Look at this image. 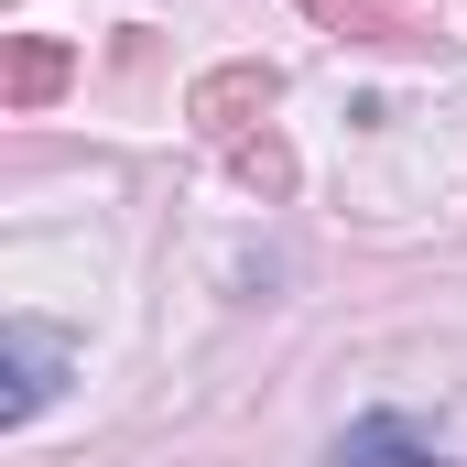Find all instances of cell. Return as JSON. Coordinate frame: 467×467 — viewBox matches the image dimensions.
<instances>
[{
	"instance_id": "8992f818",
	"label": "cell",
	"mask_w": 467,
	"mask_h": 467,
	"mask_svg": "<svg viewBox=\"0 0 467 467\" xmlns=\"http://www.w3.org/2000/svg\"><path fill=\"white\" fill-rule=\"evenodd\" d=\"M229 163L250 174V185H261V196H294V152H283L272 130H261V141H229Z\"/></svg>"
},
{
	"instance_id": "5b68a950",
	"label": "cell",
	"mask_w": 467,
	"mask_h": 467,
	"mask_svg": "<svg viewBox=\"0 0 467 467\" xmlns=\"http://www.w3.org/2000/svg\"><path fill=\"white\" fill-rule=\"evenodd\" d=\"M305 11H316V22H337V33H391V44H402V33H424V11H413V0H305Z\"/></svg>"
},
{
	"instance_id": "3957f363",
	"label": "cell",
	"mask_w": 467,
	"mask_h": 467,
	"mask_svg": "<svg viewBox=\"0 0 467 467\" xmlns=\"http://www.w3.org/2000/svg\"><path fill=\"white\" fill-rule=\"evenodd\" d=\"M337 467H446V446L413 413H358L348 435H337Z\"/></svg>"
},
{
	"instance_id": "277c9868",
	"label": "cell",
	"mask_w": 467,
	"mask_h": 467,
	"mask_svg": "<svg viewBox=\"0 0 467 467\" xmlns=\"http://www.w3.org/2000/svg\"><path fill=\"white\" fill-rule=\"evenodd\" d=\"M66 77H77V55H66L55 33H22V44H11V66H0V99H11V109H44Z\"/></svg>"
},
{
	"instance_id": "6da1fadb",
	"label": "cell",
	"mask_w": 467,
	"mask_h": 467,
	"mask_svg": "<svg viewBox=\"0 0 467 467\" xmlns=\"http://www.w3.org/2000/svg\"><path fill=\"white\" fill-rule=\"evenodd\" d=\"M55 380H66V337L55 327H11L0 337V424H33L55 402Z\"/></svg>"
},
{
	"instance_id": "7a4b0ae2",
	"label": "cell",
	"mask_w": 467,
	"mask_h": 467,
	"mask_svg": "<svg viewBox=\"0 0 467 467\" xmlns=\"http://www.w3.org/2000/svg\"><path fill=\"white\" fill-rule=\"evenodd\" d=\"M272 99H283V77H272V66H218V77H196V99H185V109L207 119L218 141H239V130L272 109Z\"/></svg>"
}]
</instances>
